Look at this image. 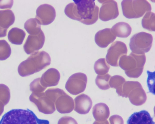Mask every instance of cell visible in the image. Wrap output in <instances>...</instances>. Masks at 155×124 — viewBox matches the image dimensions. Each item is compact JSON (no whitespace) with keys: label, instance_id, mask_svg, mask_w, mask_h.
I'll return each mask as SVG.
<instances>
[{"label":"cell","instance_id":"obj_1","mask_svg":"<svg viewBox=\"0 0 155 124\" xmlns=\"http://www.w3.org/2000/svg\"><path fill=\"white\" fill-rule=\"evenodd\" d=\"M66 6L64 12L70 18L86 25L95 23L98 18L99 8L93 0H74Z\"/></svg>","mask_w":155,"mask_h":124},{"label":"cell","instance_id":"obj_2","mask_svg":"<svg viewBox=\"0 0 155 124\" xmlns=\"http://www.w3.org/2000/svg\"><path fill=\"white\" fill-rule=\"evenodd\" d=\"M65 93L59 88H50L45 92L34 93L30 100L37 106L39 112L46 114L53 113L55 110V102L60 95Z\"/></svg>","mask_w":155,"mask_h":124},{"label":"cell","instance_id":"obj_3","mask_svg":"<svg viewBox=\"0 0 155 124\" xmlns=\"http://www.w3.org/2000/svg\"><path fill=\"white\" fill-rule=\"evenodd\" d=\"M49 124V122L39 119L28 109H12L5 113L0 121V124Z\"/></svg>","mask_w":155,"mask_h":124},{"label":"cell","instance_id":"obj_4","mask_svg":"<svg viewBox=\"0 0 155 124\" xmlns=\"http://www.w3.org/2000/svg\"><path fill=\"white\" fill-rule=\"evenodd\" d=\"M51 58L48 53L44 51H37L31 54L20 65L21 67L28 70L29 74L39 72L49 65Z\"/></svg>","mask_w":155,"mask_h":124},{"label":"cell","instance_id":"obj_5","mask_svg":"<svg viewBox=\"0 0 155 124\" xmlns=\"http://www.w3.org/2000/svg\"><path fill=\"white\" fill-rule=\"evenodd\" d=\"M121 5L124 15L129 19L140 18L151 10V5L147 0H123Z\"/></svg>","mask_w":155,"mask_h":124},{"label":"cell","instance_id":"obj_6","mask_svg":"<svg viewBox=\"0 0 155 124\" xmlns=\"http://www.w3.org/2000/svg\"><path fill=\"white\" fill-rule=\"evenodd\" d=\"M146 60L145 54H138L131 52L129 56L124 55L120 58L119 65L126 74L137 72L141 74Z\"/></svg>","mask_w":155,"mask_h":124},{"label":"cell","instance_id":"obj_7","mask_svg":"<svg viewBox=\"0 0 155 124\" xmlns=\"http://www.w3.org/2000/svg\"><path fill=\"white\" fill-rule=\"evenodd\" d=\"M153 37L149 33L141 32L136 34L130 38L129 47L132 52L138 54H143L151 49Z\"/></svg>","mask_w":155,"mask_h":124},{"label":"cell","instance_id":"obj_8","mask_svg":"<svg viewBox=\"0 0 155 124\" xmlns=\"http://www.w3.org/2000/svg\"><path fill=\"white\" fill-rule=\"evenodd\" d=\"M87 83L86 75L82 73H77L69 78L66 83L65 88L71 94L77 95L85 90Z\"/></svg>","mask_w":155,"mask_h":124},{"label":"cell","instance_id":"obj_9","mask_svg":"<svg viewBox=\"0 0 155 124\" xmlns=\"http://www.w3.org/2000/svg\"><path fill=\"white\" fill-rule=\"evenodd\" d=\"M127 49L125 44L117 41L114 43L107 50L106 59L108 63L113 66H118V60L123 55H127Z\"/></svg>","mask_w":155,"mask_h":124},{"label":"cell","instance_id":"obj_10","mask_svg":"<svg viewBox=\"0 0 155 124\" xmlns=\"http://www.w3.org/2000/svg\"><path fill=\"white\" fill-rule=\"evenodd\" d=\"M102 5L99 17L103 21H107L117 18L119 12L117 2L114 0H98Z\"/></svg>","mask_w":155,"mask_h":124},{"label":"cell","instance_id":"obj_11","mask_svg":"<svg viewBox=\"0 0 155 124\" xmlns=\"http://www.w3.org/2000/svg\"><path fill=\"white\" fill-rule=\"evenodd\" d=\"M36 18L41 25H47L51 23L54 20L56 11L54 8L48 4H44L37 8Z\"/></svg>","mask_w":155,"mask_h":124},{"label":"cell","instance_id":"obj_12","mask_svg":"<svg viewBox=\"0 0 155 124\" xmlns=\"http://www.w3.org/2000/svg\"><path fill=\"white\" fill-rule=\"evenodd\" d=\"M45 39L42 31L38 34L29 35L23 46L25 52L28 54H30L38 51L43 47Z\"/></svg>","mask_w":155,"mask_h":124},{"label":"cell","instance_id":"obj_13","mask_svg":"<svg viewBox=\"0 0 155 124\" xmlns=\"http://www.w3.org/2000/svg\"><path fill=\"white\" fill-rule=\"evenodd\" d=\"M55 105L58 111L62 114L70 113L74 108L73 99L65 93L58 97Z\"/></svg>","mask_w":155,"mask_h":124},{"label":"cell","instance_id":"obj_14","mask_svg":"<svg viewBox=\"0 0 155 124\" xmlns=\"http://www.w3.org/2000/svg\"><path fill=\"white\" fill-rule=\"evenodd\" d=\"M92 106L91 99L84 94H80L74 99V109L80 114H86L88 113Z\"/></svg>","mask_w":155,"mask_h":124},{"label":"cell","instance_id":"obj_15","mask_svg":"<svg viewBox=\"0 0 155 124\" xmlns=\"http://www.w3.org/2000/svg\"><path fill=\"white\" fill-rule=\"evenodd\" d=\"M60 78V75L58 71L55 68H51L45 71L40 78V83L46 89L48 87L57 85Z\"/></svg>","mask_w":155,"mask_h":124},{"label":"cell","instance_id":"obj_16","mask_svg":"<svg viewBox=\"0 0 155 124\" xmlns=\"http://www.w3.org/2000/svg\"><path fill=\"white\" fill-rule=\"evenodd\" d=\"M15 20L14 14L11 10H0V38L6 35L7 29Z\"/></svg>","mask_w":155,"mask_h":124},{"label":"cell","instance_id":"obj_17","mask_svg":"<svg viewBox=\"0 0 155 124\" xmlns=\"http://www.w3.org/2000/svg\"><path fill=\"white\" fill-rule=\"evenodd\" d=\"M116 37L112 32L110 28H106L100 30L96 33L95 41L99 47L105 48L113 42Z\"/></svg>","mask_w":155,"mask_h":124},{"label":"cell","instance_id":"obj_18","mask_svg":"<svg viewBox=\"0 0 155 124\" xmlns=\"http://www.w3.org/2000/svg\"><path fill=\"white\" fill-rule=\"evenodd\" d=\"M127 124H155V122L149 113L143 110L132 114L128 118Z\"/></svg>","mask_w":155,"mask_h":124},{"label":"cell","instance_id":"obj_19","mask_svg":"<svg viewBox=\"0 0 155 124\" xmlns=\"http://www.w3.org/2000/svg\"><path fill=\"white\" fill-rule=\"evenodd\" d=\"M92 114L96 121L103 122L108 118L110 112L108 106L105 103H100L94 106Z\"/></svg>","mask_w":155,"mask_h":124},{"label":"cell","instance_id":"obj_20","mask_svg":"<svg viewBox=\"0 0 155 124\" xmlns=\"http://www.w3.org/2000/svg\"><path fill=\"white\" fill-rule=\"evenodd\" d=\"M113 34L116 37L126 38L130 34L132 28L130 25L127 23L120 22L113 25L111 29Z\"/></svg>","mask_w":155,"mask_h":124},{"label":"cell","instance_id":"obj_21","mask_svg":"<svg viewBox=\"0 0 155 124\" xmlns=\"http://www.w3.org/2000/svg\"><path fill=\"white\" fill-rule=\"evenodd\" d=\"M26 34L22 29L17 28H12L8 34V38L12 44H21L24 39Z\"/></svg>","mask_w":155,"mask_h":124},{"label":"cell","instance_id":"obj_22","mask_svg":"<svg viewBox=\"0 0 155 124\" xmlns=\"http://www.w3.org/2000/svg\"><path fill=\"white\" fill-rule=\"evenodd\" d=\"M41 25L36 18H31L27 20L25 23L24 28L30 34H36L42 31Z\"/></svg>","mask_w":155,"mask_h":124},{"label":"cell","instance_id":"obj_23","mask_svg":"<svg viewBox=\"0 0 155 124\" xmlns=\"http://www.w3.org/2000/svg\"><path fill=\"white\" fill-rule=\"evenodd\" d=\"M143 28L149 31H155V14L151 11L147 12L142 20Z\"/></svg>","mask_w":155,"mask_h":124},{"label":"cell","instance_id":"obj_24","mask_svg":"<svg viewBox=\"0 0 155 124\" xmlns=\"http://www.w3.org/2000/svg\"><path fill=\"white\" fill-rule=\"evenodd\" d=\"M110 67L104 58L98 59L95 62L94 65L96 73L100 75H104L107 73Z\"/></svg>","mask_w":155,"mask_h":124},{"label":"cell","instance_id":"obj_25","mask_svg":"<svg viewBox=\"0 0 155 124\" xmlns=\"http://www.w3.org/2000/svg\"><path fill=\"white\" fill-rule=\"evenodd\" d=\"M111 77L108 73L104 75H98L95 79L96 85L101 90H107L110 87L109 82Z\"/></svg>","mask_w":155,"mask_h":124},{"label":"cell","instance_id":"obj_26","mask_svg":"<svg viewBox=\"0 0 155 124\" xmlns=\"http://www.w3.org/2000/svg\"><path fill=\"white\" fill-rule=\"evenodd\" d=\"M11 53V48L8 43L5 40H0V60L6 59Z\"/></svg>","mask_w":155,"mask_h":124},{"label":"cell","instance_id":"obj_27","mask_svg":"<svg viewBox=\"0 0 155 124\" xmlns=\"http://www.w3.org/2000/svg\"><path fill=\"white\" fill-rule=\"evenodd\" d=\"M147 72L148 76L147 83L149 92L154 95L155 71L151 72L147 70Z\"/></svg>","mask_w":155,"mask_h":124},{"label":"cell","instance_id":"obj_28","mask_svg":"<svg viewBox=\"0 0 155 124\" xmlns=\"http://www.w3.org/2000/svg\"><path fill=\"white\" fill-rule=\"evenodd\" d=\"M40 80V78H37L31 83V90L34 93L43 92L46 89L41 84Z\"/></svg>","mask_w":155,"mask_h":124},{"label":"cell","instance_id":"obj_29","mask_svg":"<svg viewBox=\"0 0 155 124\" xmlns=\"http://www.w3.org/2000/svg\"><path fill=\"white\" fill-rule=\"evenodd\" d=\"M58 124H78L76 121L73 118L68 116L61 117L59 120Z\"/></svg>","mask_w":155,"mask_h":124},{"label":"cell","instance_id":"obj_30","mask_svg":"<svg viewBox=\"0 0 155 124\" xmlns=\"http://www.w3.org/2000/svg\"><path fill=\"white\" fill-rule=\"evenodd\" d=\"M110 124H124L122 118L118 115L111 116L109 119Z\"/></svg>","mask_w":155,"mask_h":124},{"label":"cell","instance_id":"obj_31","mask_svg":"<svg viewBox=\"0 0 155 124\" xmlns=\"http://www.w3.org/2000/svg\"></svg>","mask_w":155,"mask_h":124}]
</instances>
